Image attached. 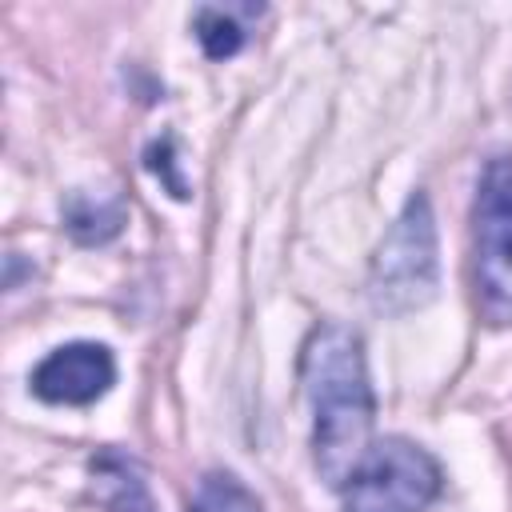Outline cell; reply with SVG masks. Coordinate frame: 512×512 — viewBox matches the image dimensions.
<instances>
[{"label": "cell", "instance_id": "obj_6", "mask_svg": "<svg viewBox=\"0 0 512 512\" xmlns=\"http://www.w3.org/2000/svg\"><path fill=\"white\" fill-rule=\"evenodd\" d=\"M88 504L92 512H156L144 468L116 448H100L88 460Z\"/></svg>", "mask_w": 512, "mask_h": 512}, {"label": "cell", "instance_id": "obj_7", "mask_svg": "<svg viewBox=\"0 0 512 512\" xmlns=\"http://www.w3.org/2000/svg\"><path fill=\"white\" fill-rule=\"evenodd\" d=\"M124 204L120 200H92L88 192H72L64 204V228L76 244H104L120 232Z\"/></svg>", "mask_w": 512, "mask_h": 512}, {"label": "cell", "instance_id": "obj_5", "mask_svg": "<svg viewBox=\"0 0 512 512\" xmlns=\"http://www.w3.org/2000/svg\"><path fill=\"white\" fill-rule=\"evenodd\" d=\"M112 384H116V356L108 344L96 340H68L28 372V392L44 404H64V408L96 404L100 396H108Z\"/></svg>", "mask_w": 512, "mask_h": 512}, {"label": "cell", "instance_id": "obj_9", "mask_svg": "<svg viewBox=\"0 0 512 512\" xmlns=\"http://www.w3.org/2000/svg\"><path fill=\"white\" fill-rule=\"evenodd\" d=\"M192 32H196L208 60H232L248 40V32L240 24V12L236 8H216V4H204V8L192 12Z\"/></svg>", "mask_w": 512, "mask_h": 512}, {"label": "cell", "instance_id": "obj_8", "mask_svg": "<svg viewBox=\"0 0 512 512\" xmlns=\"http://www.w3.org/2000/svg\"><path fill=\"white\" fill-rule=\"evenodd\" d=\"M188 512H264L260 496L228 468H208L196 480V492L188 500Z\"/></svg>", "mask_w": 512, "mask_h": 512}, {"label": "cell", "instance_id": "obj_1", "mask_svg": "<svg viewBox=\"0 0 512 512\" xmlns=\"http://www.w3.org/2000/svg\"><path fill=\"white\" fill-rule=\"evenodd\" d=\"M300 388L312 412V468L340 492L372 448L376 424L364 336L340 320H320L300 348Z\"/></svg>", "mask_w": 512, "mask_h": 512}, {"label": "cell", "instance_id": "obj_4", "mask_svg": "<svg viewBox=\"0 0 512 512\" xmlns=\"http://www.w3.org/2000/svg\"><path fill=\"white\" fill-rule=\"evenodd\" d=\"M444 488L440 460L408 440L380 436L340 488V512H424Z\"/></svg>", "mask_w": 512, "mask_h": 512}, {"label": "cell", "instance_id": "obj_3", "mask_svg": "<svg viewBox=\"0 0 512 512\" xmlns=\"http://www.w3.org/2000/svg\"><path fill=\"white\" fill-rule=\"evenodd\" d=\"M472 288L488 324H512V152L492 156L476 180Z\"/></svg>", "mask_w": 512, "mask_h": 512}, {"label": "cell", "instance_id": "obj_2", "mask_svg": "<svg viewBox=\"0 0 512 512\" xmlns=\"http://www.w3.org/2000/svg\"><path fill=\"white\" fill-rule=\"evenodd\" d=\"M440 260H436V216L428 196L416 188L368 264V300L384 316H408L436 296Z\"/></svg>", "mask_w": 512, "mask_h": 512}]
</instances>
